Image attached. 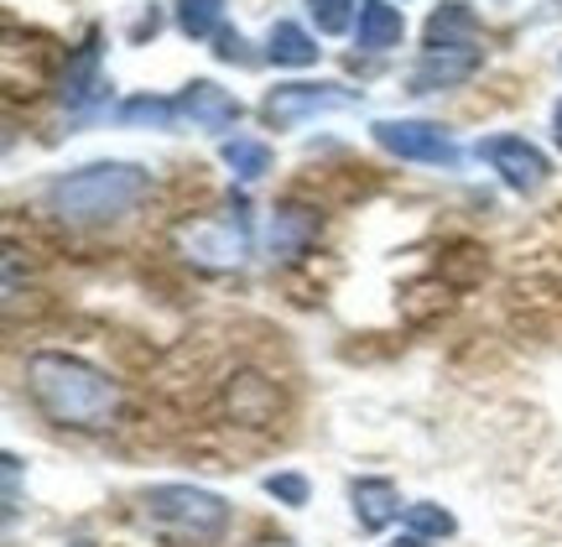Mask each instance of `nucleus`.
<instances>
[{"mask_svg":"<svg viewBox=\"0 0 562 547\" xmlns=\"http://www.w3.org/2000/svg\"><path fill=\"white\" fill-rule=\"evenodd\" d=\"M151 199V172L136 163H89L42 188L47 214L63 224H115Z\"/></svg>","mask_w":562,"mask_h":547,"instance_id":"f03ea898","label":"nucleus"},{"mask_svg":"<svg viewBox=\"0 0 562 547\" xmlns=\"http://www.w3.org/2000/svg\"><path fill=\"white\" fill-rule=\"evenodd\" d=\"M552 131H558V146H562V104H558V115H552Z\"/></svg>","mask_w":562,"mask_h":547,"instance_id":"a878e982","label":"nucleus"},{"mask_svg":"<svg viewBox=\"0 0 562 547\" xmlns=\"http://www.w3.org/2000/svg\"><path fill=\"white\" fill-rule=\"evenodd\" d=\"M370 136L402 157V163H422V167H459V146L448 136V125L438 121H375Z\"/></svg>","mask_w":562,"mask_h":547,"instance_id":"423d86ee","label":"nucleus"},{"mask_svg":"<svg viewBox=\"0 0 562 547\" xmlns=\"http://www.w3.org/2000/svg\"><path fill=\"white\" fill-rule=\"evenodd\" d=\"M256 547H297V543H292V537H261Z\"/></svg>","mask_w":562,"mask_h":547,"instance_id":"393cba45","label":"nucleus"},{"mask_svg":"<svg viewBox=\"0 0 562 547\" xmlns=\"http://www.w3.org/2000/svg\"><path fill=\"white\" fill-rule=\"evenodd\" d=\"M360 100V89H344V83H277L261 100V121L271 131H292V125L328 115V110H349Z\"/></svg>","mask_w":562,"mask_h":547,"instance_id":"39448f33","label":"nucleus"},{"mask_svg":"<svg viewBox=\"0 0 562 547\" xmlns=\"http://www.w3.org/2000/svg\"><path fill=\"white\" fill-rule=\"evenodd\" d=\"M323 230V214L318 209H307V203L286 199L271 209V256L277 261H302L307 250H313V241H318Z\"/></svg>","mask_w":562,"mask_h":547,"instance_id":"9d476101","label":"nucleus"},{"mask_svg":"<svg viewBox=\"0 0 562 547\" xmlns=\"http://www.w3.org/2000/svg\"><path fill=\"white\" fill-rule=\"evenodd\" d=\"M391 547H427V537H417V532H406L402 543H391Z\"/></svg>","mask_w":562,"mask_h":547,"instance_id":"b1692460","label":"nucleus"},{"mask_svg":"<svg viewBox=\"0 0 562 547\" xmlns=\"http://www.w3.org/2000/svg\"><path fill=\"white\" fill-rule=\"evenodd\" d=\"M318 37L297 26V21H277L271 26V37H266V58L277 63V68H313L318 63Z\"/></svg>","mask_w":562,"mask_h":547,"instance_id":"2eb2a0df","label":"nucleus"},{"mask_svg":"<svg viewBox=\"0 0 562 547\" xmlns=\"http://www.w3.org/2000/svg\"><path fill=\"white\" fill-rule=\"evenodd\" d=\"M224 406H229V417L245 427H261L271 423V412H277V391H271V381H261V376H235L229 381V391H224Z\"/></svg>","mask_w":562,"mask_h":547,"instance_id":"ddd939ff","label":"nucleus"},{"mask_svg":"<svg viewBox=\"0 0 562 547\" xmlns=\"http://www.w3.org/2000/svg\"><path fill=\"white\" fill-rule=\"evenodd\" d=\"M26 381V402L37 406L53 427H74V433H104L121 417V386L104 376L100 365L63 355V349H37L21 365Z\"/></svg>","mask_w":562,"mask_h":547,"instance_id":"f257e3e1","label":"nucleus"},{"mask_svg":"<svg viewBox=\"0 0 562 547\" xmlns=\"http://www.w3.org/2000/svg\"><path fill=\"white\" fill-rule=\"evenodd\" d=\"M100 32H89L83 37V47L74 53V58L63 63V83H58V100L68 104V110H79V104H89L94 94L104 89V79H100Z\"/></svg>","mask_w":562,"mask_h":547,"instance_id":"9b49d317","label":"nucleus"},{"mask_svg":"<svg viewBox=\"0 0 562 547\" xmlns=\"http://www.w3.org/2000/svg\"><path fill=\"white\" fill-rule=\"evenodd\" d=\"M266 495H271V501H281V506H307L313 485H307V475H297V469H281V475H271V480H266Z\"/></svg>","mask_w":562,"mask_h":547,"instance_id":"aec40b11","label":"nucleus"},{"mask_svg":"<svg viewBox=\"0 0 562 547\" xmlns=\"http://www.w3.org/2000/svg\"><path fill=\"white\" fill-rule=\"evenodd\" d=\"M406 21L391 0H360V21H355V47L360 53H391L402 47Z\"/></svg>","mask_w":562,"mask_h":547,"instance_id":"f8f14e48","label":"nucleus"},{"mask_svg":"<svg viewBox=\"0 0 562 547\" xmlns=\"http://www.w3.org/2000/svg\"><path fill=\"white\" fill-rule=\"evenodd\" d=\"M0 465H5V516H16V506H21V459L16 454H5Z\"/></svg>","mask_w":562,"mask_h":547,"instance_id":"4be33fe9","label":"nucleus"},{"mask_svg":"<svg viewBox=\"0 0 562 547\" xmlns=\"http://www.w3.org/2000/svg\"><path fill=\"white\" fill-rule=\"evenodd\" d=\"M140 516L146 527L167 532V537H182V543L214 547L229 532V506L224 495L203 485H151L140 495Z\"/></svg>","mask_w":562,"mask_h":547,"instance_id":"7ed1b4c3","label":"nucleus"},{"mask_svg":"<svg viewBox=\"0 0 562 547\" xmlns=\"http://www.w3.org/2000/svg\"><path fill=\"white\" fill-rule=\"evenodd\" d=\"M307 11H313V21H318V32H349V21H355V0H307Z\"/></svg>","mask_w":562,"mask_h":547,"instance_id":"412c9836","label":"nucleus"},{"mask_svg":"<svg viewBox=\"0 0 562 547\" xmlns=\"http://www.w3.org/2000/svg\"><path fill=\"white\" fill-rule=\"evenodd\" d=\"M484 47L480 42H427L422 47L417 68H412V94H442V89H459L480 74Z\"/></svg>","mask_w":562,"mask_h":547,"instance_id":"0eeeda50","label":"nucleus"},{"mask_svg":"<svg viewBox=\"0 0 562 547\" xmlns=\"http://www.w3.org/2000/svg\"><path fill=\"white\" fill-rule=\"evenodd\" d=\"M172 11H178V32L182 37H220L224 32V0H172Z\"/></svg>","mask_w":562,"mask_h":547,"instance_id":"dca6fc26","label":"nucleus"},{"mask_svg":"<svg viewBox=\"0 0 562 547\" xmlns=\"http://www.w3.org/2000/svg\"><path fill=\"white\" fill-rule=\"evenodd\" d=\"M245 115V104L220 89L214 79H193L188 89L178 94V121L193 125V131H209V136H224V131H235Z\"/></svg>","mask_w":562,"mask_h":547,"instance_id":"1a4fd4ad","label":"nucleus"},{"mask_svg":"<svg viewBox=\"0 0 562 547\" xmlns=\"http://www.w3.org/2000/svg\"><path fill=\"white\" fill-rule=\"evenodd\" d=\"M224 63H245V37L240 32H220V47H214Z\"/></svg>","mask_w":562,"mask_h":547,"instance_id":"5701e85b","label":"nucleus"},{"mask_svg":"<svg viewBox=\"0 0 562 547\" xmlns=\"http://www.w3.org/2000/svg\"><path fill=\"white\" fill-rule=\"evenodd\" d=\"M349 501H355V522H360L364 532H381L402 516V495H396L391 480H355V485H349Z\"/></svg>","mask_w":562,"mask_h":547,"instance_id":"4468645a","label":"nucleus"},{"mask_svg":"<svg viewBox=\"0 0 562 547\" xmlns=\"http://www.w3.org/2000/svg\"><path fill=\"white\" fill-rule=\"evenodd\" d=\"M224 163L235 167V178L261 182L266 172H271V146L250 142V136H229V142H224Z\"/></svg>","mask_w":562,"mask_h":547,"instance_id":"f3484780","label":"nucleus"},{"mask_svg":"<svg viewBox=\"0 0 562 547\" xmlns=\"http://www.w3.org/2000/svg\"><path fill=\"white\" fill-rule=\"evenodd\" d=\"M172 245H178L182 261L203 266V271H229V266H245L250 256V220L245 209H220V214H193L172 230Z\"/></svg>","mask_w":562,"mask_h":547,"instance_id":"20e7f679","label":"nucleus"},{"mask_svg":"<svg viewBox=\"0 0 562 547\" xmlns=\"http://www.w3.org/2000/svg\"><path fill=\"white\" fill-rule=\"evenodd\" d=\"M406 532H417V537H453V516L432 501H417V506H406Z\"/></svg>","mask_w":562,"mask_h":547,"instance_id":"6ab92c4d","label":"nucleus"},{"mask_svg":"<svg viewBox=\"0 0 562 547\" xmlns=\"http://www.w3.org/2000/svg\"><path fill=\"white\" fill-rule=\"evenodd\" d=\"M474 152H480L484 163L501 172L505 188H516V193H537V188L547 182V172H552V167H547V157L526 142V136H484Z\"/></svg>","mask_w":562,"mask_h":547,"instance_id":"6e6552de","label":"nucleus"},{"mask_svg":"<svg viewBox=\"0 0 562 547\" xmlns=\"http://www.w3.org/2000/svg\"><path fill=\"white\" fill-rule=\"evenodd\" d=\"M121 125H157V131H172L178 125V100H157V94H136L115 110Z\"/></svg>","mask_w":562,"mask_h":547,"instance_id":"a211bd4d","label":"nucleus"}]
</instances>
